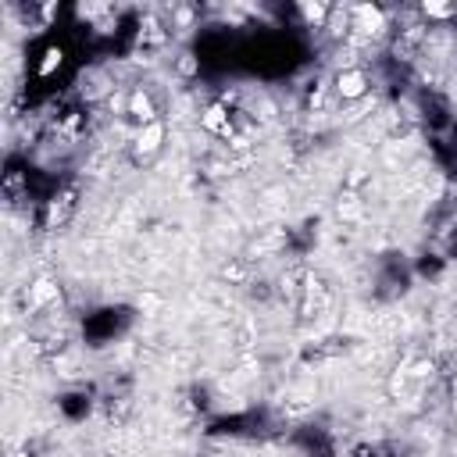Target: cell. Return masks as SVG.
<instances>
[{
  "mask_svg": "<svg viewBox=\"0 0 457 457\" xmlns=\"http://www.w3.org/2000/svg\"><path fill=\"white\" fill-rule=\"evenodd\" d=\"M364 90H368V79L361 68H343L336 75V93L343 100H358V97H364Z\"/></svg>",
  "mask_w": 457,
  "mask_h": 457,
  "instance_id": "cell-1",
  "label": "cell"
},
{
  "mask_svg": "<svg viewBox=\"0 0 457 457\" xmlns=\"http://www.w3.org/2000/svg\"><path fill=\"white\" fill-rule=\"evenodd\" d=\"M129 115H133V118H139L143 126H150V121H157V118H154V104H150V97L143 93V90L129 93Z\"/></svg>",
  "mask_w": 457,
  "mask_h": 457,
  "instance_id": "cell-2",
  "label": "cell"
},
{
  "mask_svg": "<svg viewBox=\"0 0 457 457\" xmlns=\"http://www.w3.org/2000/svg\"><path fill=\"white\" fill-rule=\"evenodd\" d=\"M161 139H164V126L161 121H150V126H143V133L136 136V147H139V154H154L161 147Z\"/></svg>",
  "mask_w": 457,
  "mask_h": 457,
  "instance_id": "cell-3",
  "label": "cell"
},
{
  "mask_svg": "<svg viewBox=\"0 0 457 457\" xmlns=\"http://www.w3.org/2000/svg\"><path fill=\"white\" fill-rule=\"evenodd\" d=\"M200 121H204V129H211V133H222V136L233 133V129H228V118H225V111L218 108V104H215V108H207Z\"/></svg>",
  "mask_w": 457,
  "mask_h": 457,
  "instance_id": "cell-4",
  "label": "cell"
},
{
  "mask_svg": "<svg viewBox=\"0 0 457 457\" xmlns=\"http://www.w3.org/2000/svg\"><path fill=\"white\" fill-rule=\"evenodd\" d=\"M354 18H361L368 32H379V29H386V22H382V11H379V8L358 4V8H354Z\"/></svg>",
  "mask_w": 457,
  "mask_h": 457,
  "instance_id": "cell-5",
  "label": "cell"
},
{
  "mask_svg": "<svg viewBox=\"0 0 457 457\" xmlns=\"http://www.w3.org/2000/svg\"><path fill=\"white\" fill-rule=\"evenodd\" d=\"M300 11H304V18H307L311 26H322V22H325V14H329L325 4H300Z\"/></svg>",
  "mask_w": 457,
  "mask_h": 457,
  "instance_id": "cell-6",
  "label": "cell"
},
{
  "mask_svg": "<svg viewBox=\"0 0 457 457\" xmlns=\"http://www.w3.org/2000/svg\"><path fill=\"white\" fill-rule=\"evenodd\" d=\"M61 57H65V54H61V47H50V50L43 54V65H39V75H50V72L61 65Z\"/></svg>",
  "mask_w": 457,
  "mask_h": 457,
  "instance_id": "cell-7",
  "label": "cell"
},
{
  "mask_svg": "<svg viewBox=\"0 0 457 457\" xmlns=\"http://www.w3.org/2000/svg\"><path fill=\"white\" fill-rule=\"evenodd\" d=\"M422 11H425L429 18H450V8H447V4H425Z\"/></svg>",
  "mask_w": 457,
  "mask_h": 457,
  "instance_id": "cell-8",
  "label": "cell"
}]
</instances>
